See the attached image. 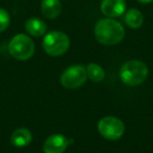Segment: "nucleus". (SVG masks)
<instances>
[{
	"label": "nucleus",
	"instance_id": "9b49d317",
	"mask_svg": "<svg viewBox=\"0 0 153 153\" xmlns=\"http://www.w3.org/2000/svg\"><path fill=\"white\" fill-rule=\"evenodd\" d=\"M46 24L39 18H29L25 22V29L33 36H42L46 32Z\"/></svg>",
	"mask_w": 153,
	"mask_h": 153
},
{
	"label": "nucleus",
	"instance_id": "f03ea898",
	"mask_svg": "<svg viewBox=\"0 0 153 153\" xmlns=\"http://www.w3.org/2000/svg\"><path fill=\"white\" fill-rule=\"evenodd\" d=\"M148 76V68L143 62L132 59L125 62L120 70L121 80L127 85H139Z\"/></svg>",
	"mask_w": 153,
	"mask_h": 153
},
{
	"label": "nucleus",
	"instance_id": "4468645a",
	"mask_svg": "<svg viewBox=\"0 0 153 153\" xmlns=\"http://www.w3.org/2000/svg\"><path fill=\"white\" fill-rule=\"evenodd\" d=\"M10 24V15L4 8L0 7V32L5 30Z\"/></svg>",
	"mask_w": 153,
	"mask_h": 153
},
{
	"label": "nucleus",
	"instance_id": "0eeeda50",
	"mask_svg": "<svg viewBox=\"0 0 153 153\" xmlns=\"http://www.w3.org/2000/svg\"><path fill=\"white\" fill-rule=\"evenodd\" d=\"M68 141L62 134H53L48 137L43 145L45 153H63L66 150Z\"/></svg>",
	"mask_w": 153,
	"mask_h": 153
},
{
	"label": "nucleus",
	"instance_id": "f8f14e48",
	"mask_svg": "<svg viewBox=\"0 0 153 153\" xmlns=\"http://www.w3.org/2000/svg\"><path fill=\"white\" fill-rule=\"evenodd\" d=\"M125 22L130 28H139L144 23V16L136 8H130L125 15Z\"/></svg>",
	"mask_w": 153,
	"mask_h": 153
},
{
	"label": "nucleus",
	"instance_id": "1a4fd4ad",
	"mask_svg": "<svg viewBox=\"0 0 153 153\" xmlns=\"http://www.w3.org/2000/svg\"><path fill=\"white\" fill-rule=\"evenodd\" d=\"M61 1L60 0H42L41 12L47 19H55L61 13Z\"/></svg>",
	"mask_w": 153,
	"mask_h": 153
},
{
	"label": "nucleus",
	"instance_id": "7ed1b4c3",
	"mask_svg": "<svg viewBox=\"0 0 153 153\" xmlns=\"http://www.w3.org/2000/svg\"><path fill=\"white\" fill-rule=\"evenodd\" d=\"M70 41L67 34L62 31H50L45 34L42 47L47 54L51 56H60L68 50Z\"/></svg>",
	"mask_w": 153,
	"mask_h": 153
},
{
	"label": "nucleus",
	"instance_id": "2eb2a0df",
	"mask_svg": "<svg viewBox=\"0 0 153 153\" xmlns=\"http://www.w3.org/2000/svg\"><path fill=\"white\" fill-rule=\"evenodd\" d=\"M139 2H141V3H150V2H152L153 0H137Z\"/></svg>",
	"mask_w": 153,
	"mask_h": 153
},
{
	"label": "nucleus",
	"instance_id": "20e7f679",
	"mask_svg": "<svg viewBox=\"0 0 153 153\" xmlns=\"http://www.w3.org/2000/svg\"><path fill=\"white\" fill-rule=\"evenodd\" d=\"M8 51L14 59L19 61H27L35 53V44L26 34L19 33L10 42Z\"/></svg>",
	"mask_w": 153,
	"mask_h": 153
},
{
	"label": "nucleus",
	"instance_id": "9d476101",
	"mask_svg": "<svg viewBox=\"0 0 153 153\" xmlns=\"http://www.w3.org/2000/svg\"><path fill=\"white\" fill-rule=\"evenodd\" d=\"M13 145L22 148L27 146L32 141V133L27 128H18L13 132L11 137Z\"/></svg>",
	"mask_w": 153,
	"mask_h": 153
},
{
	"label": "nucleus",
	"instance_id": "6e6552de",
	"mask_svg": "<svg viewBox=\"0 0 153 153\" xmlns=\"http://www.w3.org/2000/svg\"><path fill=\"white\" fill-rule=\"evenodd\" d=\"M126 10L125 0H103L101 3V12L108 18H115Z\"/></svg>",
	"mask_w": 153,
	"mask_h": 153
},
{
	"label": "nucleus",
	"instance_id": "ddd939ff",
	"mask_svg": "<svg viewBox=\"0 0 153 153\" xmlns=\"http://www.w3.org/2000/svg\"><path fill=\"white\" fill-rule=\"evenodd\" d=\"M86 72H87V77H89L94 82H100L104 79L105 72L102 67H100L96 64H89L86 67Z\"/></svg>",
	"mask_w": 153,
	"mask_h": 153
},
{
	"label": "nucleus",
	"instance_id": "39448f33",
	"mask_svg": "<svg viewBox=\"0 0 153 153\" xmlns=\"http://www.w3.org/2000/svg\"><path fill=\"white\" fill-rule=\"evenodd\" d=\"M100 134L109 141H116L124 134L125 125L115 117H105L100 120L98 124Z\"/></svg>",
	"mask_w": 153,
	"mask_h": 153
},
{
	"label": "nucleus",
	"instance_id": "423d86ee",
	"mask_svg": "<svg viewBox=\"0 0 153 153\" xmlns=\"http://www.w3.org/2000/svg\"><path fill=\"white\" fill-rule=\"evenodd\" d=\"M87 78L86 68L81 65H76L67 68L61 75V85L66 89H77L80 88Z\"/></svg>",
	"mask_w": 153,
	"mask_h": 153
},
{
	"label": "nucleus",
	"instance_id": "f257e3e1",
	"mask_svg": "<svg viewBox=\"0 0 153 153\" xmlns=\"http://www.w3.org/2000/svg\"><path fill=\"white\" fill-rule=\"evenodd\" d=\"M94 36L99 43L106 46H113L125 36V29L120 22L113 19H102L96 24Z\"/></svg>",
	"mask_w": 153,
	"mask_h": 153
}]
</instances>
